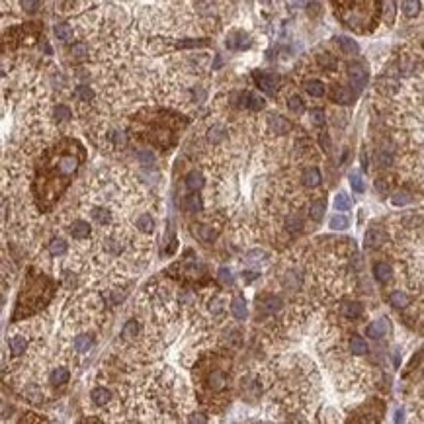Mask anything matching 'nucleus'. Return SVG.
<instances>
[{
  "label": "nucleus",
  "instance_id": "nucleus-1",
  "mask_svg": "<svg viewBox=\"0 0 424 424\" xmlns=\"http://www.w3.org/2000/svg\"><path fill=\"white\" fill-rule=\"evenodd\" d=\"M254 80L258 88L266 92V94H276V90L279 86V76L278 74H272V73H254Z\"/></svg>",
  "mask_w": 424,
  "mask_h": 424
},
{
  "label": "nucleus",
  "instance_id": "nucleus-2",
  "mask_svg": "<svg viewBox=\"0 0 424 424\" xmlns=\"http://www.w3.org/2000/svg\"><path fill=\"white\" fill-rule=\"evenodd\" d=\"M348 78H350L352 86L360 92L367 84V71L360 63H350L348 65Z\"/></svg>",
  "mask_w": 424,
  "mask_h": 424
},
{
  "label": "nucleus",
  "instance_id": "nucleus-3",
  "mask_svg": "<svg viewBox=\"0 0 424 424\" xmlns=\"http://www.w3.org/2000/svg\"><path fill=\"white\" fill-rule=\"evenodd\" d=\"M266 127L270 129V133H276V135H286L292 131V123L279 114H270L266 119Z\"/></svg>",
  "mask_w": 424,
  "mask_h": 424
},
{
  "label": "nucleus",
  "instance_id": "nucleus-4",
  "mask_svg": "<svg viewBox=\"0 0 424 424\" xmlns=\"http://www.w3.org/2000/svg\"><path fill=\"white\" fill-rule=\"evenodd\" d=\"M389 331H391V324H389V321H387V319L373 321L366 328V333H367V337H369V338H383V337H387V335H389Z\"/></svg>",
  "mask_w": 424,
  "mask_h": 424
},
{
  "label": "nucleus",
  "instance_id": "nucleus-5",
  "mask_svg": "<svg viewBox=\"0 0 424 424\" xmlns=\"http://www.w3.org/2000/svg\"><path fill=\"white\" fill-rule=\"evenodd\" d=\"M28 337L26 335H12V337L8 338V348H10V352H12V356H22V354H26V350H28Z\"/></svg>",
  "mask_w": 424,
  "mask_h": 424
},
{
  "label": "nucleus",
  "instance_id": "nucleus-6",
  "mask_svg": "<svg viewBox=\"0 0 424 424\" xmlns=\"http://www.w3.org/2000/svg\"><path fill=\"white\" fill-rule=\"evenodd\" d=\"M90 399H92V403H94L96 407H106V405L112 403V391H110L108 387L98 385V387H94V389L90 391Z\"/></svg>",
  "mask_w": 424,
  "mask_h": 424
},
{
  "label": "nucleus",
  "instance_id": "nucleus-7",
  "mask_svg": "<svg viewBox=\"0 0 424 424\" xmlns=\"http://www.w3.org/2000/svg\"><path fill=\"white\" fill-rule=\"evenodd\" d=\"M207 141L211 143V145H219V143H223L227 137H229V131H227V127L225 125H221V123H213L209 129H207Z\"/></svg>",
  "mask_w": 424,
  "mask_h": 424
},
{
  "label": "nucleus",
  "instance_id": "nucleus-8",
  "mask_svg": "<svg viewBox=\"0 0 424 424\" xmlns=\"http://www.w3.org/2000/svg\"><path fill=\"white\" fill-rule=\"evenodd\" d=\"M90 217L96 221L100 227H110L112 225V211L108 209V207H102V205H98V207H92V211H90Z\"/></svg>",
  "mask_w": 424,
  "mask_h": 424
},
{
  "label": "nucleus",
  "instance_id": "nucleus-9",
  "mask_svg": "<svg viewBox=\"0 0 424 424\" xmlns=\"http://www.w3.org/2000/svg\"><path fill=\"white\" fill-rule=\"evenodd\" d=\"M250 45V37L249 33H245V31H234V33H231L229 35V39H227V47L229 49H247Z\"/></svg>",
  "mask_w": 424,
  "mask_h": 424
},
{
  "label": "nucleus",
  "instance_id": "nucleus-10",
  "mask_svg": "<svg viewBox=\"0 0 424 424\" xmlns=\"http://www.w3.org/2000/svg\"><path fill=\"white\" fill-rule=\"evenodd\" d=\"M90 233H92V227H90L88 221H82V219L73 221V225H71V237H73V239H76V241L88 239Z\"/></svg>",
  "mask_w": 424,
  "mask_h": 424
},
{
  "label": "nucleus",
  "instance_id": "nucleus-11",
  "mask_svg": "<svg viewBox=\"0 0 424 424\" xmlns=\"http://www.w3.org/2000/svg\"><path fill=\"white\" fill-rule=\"evenodd\" d=\"M301 180H303V186H307V188H317V186L321 184L322 176H321V172H319V168H315V166H309V168H305V170H303V174H301Z\"/></svg>",
  "mask_w": 424,
  "mask_h": 424
},
{
  "label": "nucleus",
  "instance_id": "nucleus-12",
  "mask_svg": "<svg viewBox=\"0 0 424 424\" xmlns=\"http://www.w3.org/2000/svg\"><path fill=\"white\" fill-rule=\"evenodd\" d=\"M281 307V299L276 295H264L262 301H258V311L262 309L264 313H276Z\"/></svg>",
  "mask_w": 424,
  "mask_h": 424
},
{
  "label": "nucleus",
  "instance_id": "nucleus-13",
  "mask_svg": "<svg viewBox=\"0 0 424 424\" xmlns=\"http://www.w3.org/2000/svg\"><path fill=\"white\" fill-rule=\"evenodd\" d=\"M231 313L237 321H245L247 319V303H245V297L243 295H237L231 301Z\"/></svg>",
  "mask_w": 424,
  "mask_h": 424
},
{
  "label": "nucleus",
  "instance_id": "nucleus-14",
  "mask_svg": "<svg viewBox=\"0 0 424 424\" xmlns=\"http://www.w3.org/2000/svg\"><path fill=\"white\" fill-rule=\"evenodd\" d=\"M373 276L380 284H387L389 279L393 278V270L387 262H378L373 266Z\"/></svg>",
  "mask_w": 424,
  "mask_h": 424
},
{
  "label": "nucleus",
  "instance_id": "nucleus-15",
  "mask_svg": "<svg viewBox=\"0 0 424 424\" xmlns=\"http://www.w3.org/2000/svg\"><path fill=\"white\" fill-rule=\"evenodd\" d=\"M387 241V234H385V231H381V229H369L366 233V247L367 249H375V247H380V245H383Z\"/></svg>",
  "mask_w": 424,
  "mask_h": 424
},
{
  "label": "nucleus",
  "instance_id": "nucleus-16",
  "mask_svg": "<svg viewBox=\"0 0 424 424\" xmlns=\"http://www.w3.org/2000/svg\"><path fill=\"white\" fill-rule=\"evenodd\" d=\"M331 98H333V102H337V104H352L354 94H352V90H348L346 86H335L333 88V92H331Z\"/></svg>",
  "mask_w": 424,
  "mask_h": 424
},
{
  "label": "nucleus",
  "instance_id": "nucleus-17",
  "mask_svg": "<svg viewBox=\"0 0 424 424\" xmlns=\"http://www.w3.org/2000/svg\"><path fill=\"white\" fill-rule=\"evenodd\" d=\"M243 106H245L247 110H252V112H260L264 106H266V102H264V98L256 96V94L245 92V94H243Z\"/></svg>",
  "mask_w": 424,
  "mask_h": 424
},
{
  "label": "nucleus",
  "instance_id": "nucleus-18",
  "mask_svg": "<svg viewBox=\"0 0 424 424\" xmlns=\"http://www.w3.org/2000/svg\"><path fill=\"white\" fill-rule=\"evenodd\" d=\"M324 211H326V202L322 198L321 200H315V202H311V207H309V217L315 223H319L324 217Z\"/></svg>",
  "mask_w": 424,
  "mask_h": 424
},
{
  "label": "nucleus",
  "instance_id": "nucleus-19",
  "mask_svg": "<svg viewBox=\"0 0 424 424\" xmlns=\"http://www.w3.org/2000/svg\"><path fill=\"white\" fill-rule=\"evenodd\" d=\"M71 380V371L67 369V367H55L53 371H51V375H49V383L51 385H65L67 381Z\"/></svg>",
  "mask_w": 424,
  "mask_h": 424
},
{
  "label": "nucleus",
  "instance_id": "nucleus-20",
  "mask_svg": "<svg viewBox=\"0 0 424 424\" xmlns=\"http://www.w3.org/2000/svg\"><path fill=\"white\" fill-rule=\"evenodd\" d=\"M53 33H55V37H57V39H61V41H71V39H73V35H74L73 26H71V24H67V22L55 24V28H53Z\"/></svg>",
  "mask_w": 424,
  "mask_h": 424
},
{
  "label": "nucleus",
  "instance_id": "nucleus-21",
  "mask_svg": "<svg viewBox=\"0 0 424 424\" xmlns=\"http://www.w3.org/2000/svg\"><path fill=\"white\" fill-rule=\"evenodd\" d=\"M337 45L340 47V51H342V53H346V55H356V53L360 51L358 43H356L354 39H350V37H346V35H340V37H337Z\"/></svg>",
  "mask_w": 424,
  "mask_h": 424
},
{
  "label": "nucleus",
  "instance_id": "nucleus-22",
  "mask_svg": "<svg viewBox=\"0 0 424 424\" xmlns=\"http://www.w3.org/2000/svg\"><path fill=\"white\" fill-rule=\"evenodd\" d=\"M362 313H364V305L358 301H350V303L342 305V315L346 319H358V317H362Z\"/></svg>",
  "mask_w": 424,
  "mask_h": 424
},
{
  "label": "nucleus",
  "instance_id": "nucleus-23",
  "mask_svg": "<svg viewBox=\"0 0 424 424\" xmlns=\"http://www.w3.org/2000/svg\"><path fill=\"white\" fill-rule=\"evenodd\" d=\"M389 303H391L393 307H397V309H405L410 303V297L405 292H401V290H395V292L389 293Z\"/></svg>",
  "mask_w": 424,
  "mask_h": 424
},
{
  "label": "nucleus",
  "instance_id": "nucleus-24",
  "mask_svg": "<svg viewBox=\"0 0 424 424\" xmlns=\"http://www.w3.org/2000/svg\"><path fill=\"white\" fill-rule=\"evenodd\" d=\"M94 346V337L92 335H78L74 338V350L80 354H86Z\"/></svg>",
  "mask_w": 424,
  "mask_h": 424
},
{
  "label": "nucleus",
  "instance_id": "nucleus-25",
  "mask_svg": "<svg viewBox=\"0 0 424 424\" xmlns=\"http://www.w3.org/2000/svg\"><path fill=\"white\" fill-rule=\"evenodd\" d=\"M350 352L352 354H356V356H364V354L369 352V346H367V342L362 337L354 335V337L350 338Z\"/></svg>",
  "mask_w": 424,
  "mask_h": 424
},
{
  "label": "nucleus",
  "instance_id": "nucleus-26",
  "mask_svg": "<svg viewBox=\"0 0 424 424\" xmlns=\"http://www.w3.org/2000/svg\"><path fill=\"white\" fill-rule=\"evenodd\" d=\"M137 229L141 231V233H153L155 231V219L151 217V213H141L139 217H137Z\"/></svg>",
  "mask_w": 424,
  "mask_h": 424
},
{
  "label": "nucleus",
  "instance_id": "nucleus-27",
  "mask_svg": "<svg viewBox=\"0 0 424 424\" xmlns=\"http://www.w3.org/2000/svg\"><path fill=\"white\" fill-rule=\"evenodd\" d=\"M422 10L420 0H403V14L407 18H416Z\"/></svg>",
  "mask_w": 424,
  "mask_h": 424
},
{
  "label": "nucleus",
  "instance_id": "nucleus-28",
  "mask_svg": "<svg viewBox=\"0 0 424 424\" xmlns=\"http://www.w3.org/2000/svg\"><path fill=\"white\" fill-rule=\"evenodd\" d=\"M305 92L309 96H313V98H321V96H324V84L321 80H307L305 82Z\"/></svg>",
  "mask_w": 424,
  "mask_h": 424
},
{
  "label": "nucleus",
  "instance_id": "nucleus-29",
  "mask_svg": "<svg viewBox=\"0 0 424 424\" xmlns=\"http://www.w3.org/2000/svg\"><path fill=\"white\" fill-rule=\"evenodd\" d=\"M204 186V176L198 170H192L190 174L186 176V188L188 190H200Z\"/></svg>",
  "mask_w": 424,
  "mask_h": 424
},
{
  "label": "nucleus",
  "instance_id": "nucleus-30",
  "mask_svg": "<svg viewBox=\"0 0 424 424\" xmlns=\"http://www.w3.org/2000/svg\"><path fill=\"white\" fill-rule=\"evenodd\" d=\"M137 335H139V322L135 321V319H129V321L125 322L123 331H121V337H123V340H135Z\"/></svg>",
  "mask_w": 424,
  "mask_h": 424
},
{
  "label": "nucleus",
  "instance_id": "nucleus-31",
  "mask_svg": "<svg viewBox=\"0 0 424 424\" xmlns=\"http://www.w3.org/2000/svg\"><path fill=\"white\" fill-rule=\"evenodd\" d=\"M184 205H186V209H188V211H192V213H200V211L204 209L202 198H200V196H196V194H190V196H186V200H184Z\"/></svg>",
  "mask_w": 424,
  "mask_h": 424
},
{
  "label": "nucleus",
  "instance_id": "nucleus-32",
  "mask_svg": "<svg viewBox=\"0 0 424 424\" xmlns=\"http://www.w3.org/2000/svg\"><path fill=\"white\" fill-rule=\"evenodd\" d=\"M53 117H55V121H57V123H63V121H69V119L73 117V112H71V108H69V106H65V104H57V108L53 110Z\"/></svg>",
  "mask_w": 424,
  "mask_h": 424
},
{
  "label": "nucleus",
  "instance_id": "nucleus-33",
  "mask_svg": "<svg viewBox=\"0 0 424 424\" xmlns=\"http://www.w3.org/2000/svg\"><path fill=\"white\" fill-rule=\"evenodd\" d=\"M67 243L63 241V239H53L51 243H49V254L51 256H63L65 252H67Z\"/></svg>",
  "mask_w": 424,
  "mask_h": 424
},
{
  "label": "nucleus",
  "instance_id": "nucleus-34",
  "mask_svg": "<svg viewBox=\"0 0 424 424\" xmlns=\"http://www.w3.org/2000/svg\"><path fill=\"white\" fill-rule=\"evenodd\" d=\"M74 96H76L80 102H92L94 92H92V88L86 86V84H80V86L74 88Z\"/></svg>",
  "mask_w": 424,
  "mask_h": 424
},
{
  "label": "nucleus",
  "instance_id": "nucleus-35",
  "mask_svg": "<svg viewBox=\"0 0 424 424\" xmlns=\"http://www.w3.org/2000/svg\"><path fill=\"white\" fill-rule=\"evenodd\" d=\"M335 207H337L338 211H348L352 207V200L348 194H344V192H340V194H337V198H335Z\"/></svg>",
  "mask_w": 424,
  "mask_h": 424
},
{
  "label": "nucleus",
  "instance_id": "nucleus-36",
  "mask_svg": "<svg viewBox=\"0 0 424 424\" xmlns=\"http://www.w3.org/2000/svg\"><path fill=\"white\" fill-rule=\"evenodd\" d=\"M348 227H350V221H348L346 215H333V217H331V229H335V231H344V229H348Z\"/></svg>",
  "mask_w": 424,
  "mask_h": 424
},
{
  "label": "nucleus",
  "instance_id": "nucleus-37",
  "mask_svg": "<svg viewBox=\"0 0 424 424\" xmlns=\"http://www.w3.org/2000/svg\"><path fill=\"white\" fill-rule=\"evenodd\" d=\"M412 200V196H410L407 190H399L395 192L393 196H391V204L397 205V207H401V205H407Z\"/></svg>",
  "mask_w": 424,
  "mask_h": 424
},
{
  "label": "nucleus",
  "instance_id": "nucleus-38",
  "mask_svg": "<svg viewBox=\"0 0 424 424\" xmlns=\"http://www.w3.org/2000/svg\"><path fill=\"white\" fill-rule=\"evenodd\" d=\"M288 108L292 110L293 114H303V110H305V104H303V100H301L297 94H292V96L288 98Z\"/></svg>",
  "mask_w": 424,
  "mask_h": 424
},
{
  "label": "nucleus",
  "instance_id": "nucleus-39",
  "mask_svg": "<svg viewBox=\"0 0 424 424\" xmlns=\"http://www.w3.org/2000/svg\"><path fill=\"white\" fill-rule=\"evenodd\" d=\"M309 117H311V123H313V125H317V127H322V125H324V121H326V116H324V112H322L321 108L311 110V112H309Z\"/></svg>",
  "mask_w": 424,
  "mask_h": 424
},
{
  "label": "nucleus",
  "instance_id": "nucleus-40",
  "mask_svg": "<svg viewBox=\"0 0 424 424\" xmlns=\"http://www.w3.org/2000/svg\"><path fill=\"white\" fill-rule=\"evenodd\" d=\"M20 2H22V10L28 12V14L37 12L39 6H41V0H20Z\"/></svg>",
  "mask_w": 424,
  "mask_h": 424
},
{
  "label": "nucleus",
  "instance_id": "nucleus-41",
  "mask_svg": "<svg viewBox=\"0 0 424 424\" xmlns=\"http://www.w3.org/2000/svg\"><path fill=\"white\" fill-rule=\"evenodd\" d=\"M350 184H352V190L358 192V194H362V192L366 190V184H364V180H362V176L360 174H350Z\"/></svg>",
  "mask_w": 424,
  "mask_h": 424
},
{
  "label": "nucleus",
  "instance_id": "nucleus-42",
  "mask_svg": "<svg viewBox=\"0 0 424 424\" xmlns=\"http://www.w3.org/2000/svg\"><path fill=\"white\" fill-rule=\"evenodd\" d=\"M137 161L141 162V164H145V166H149V164L155 162V155H153L149 149H143V151L137 153Z\"/></svg>",
  "mask_w": 424,
  "mask_h": 424
},
{
  "label": "nucleus",
  "instance_id": "nucleus-43",
  "mask_svg": "<svg viewBox=\"0 0 424 424\" xmlns=\"http://www.w3.org/2000/svg\"><path fill=\"white\" fill-rule=\"evenodd\" d=\"M286 225H288V229H290L292 233H295V231H299V229L303 227V221H301L299 215H292V217H288Z\"/></svg>",
  "mask_w": 424,
  "mask_h": 424
},
{
  "label": "nucleus",
  "instance_id": "nucleus-44",
  "mask_svg": "<svg viewBox=\"0 0 424 424\" xmlns=\"http://www.w3.org/2000/svg\"><path fill=\"white\" fill-rule=\"evenodd\" d=\"M393 18H395V2L393 0H385V22L393 24Z\"/></svg>",
  "mask_w": 424,
  "mask_h": 424
},
{
  "label": "nucleus",
  "instance_id": "nucleus-45",
  "mask_svg": "<svg viewBox=\"0 0 424 424\" xmlns=\"http://www.w3.org/2000/svg\"><path fill=\"white\" fill-rule=\"evenodd\" d=\"M200 237H202L204 241H213V237H215L213 227H209V225H200Z\"/></svg>",
  "mask_w": 424,
  "mask_h": 424
},
{
  "label": "nucleus",
  "instance_id": "nucleus-46",
  "mask_svg": "<svg viewBox=\"0 0 424 424\" xmlns=\"http://www.w3.org/2000/svg\"><path fill=\"white\" fill-rule=\"evenodd\" d=\"M319 61H321L322 67H328V69H335V67H337V61H335V57H333V55H328V53H322L321 57H319Z\"/></svg>",
  "mask_w": 424,
  "mask_h": 424
},
{
  "label": "nucleus",
  "instance_id": "nucleus-47",
  "mask_svg": "<svg viewBox=\"0 0 424 424\" xmlns=\"http://www.w3.org/2000/svg\"><path fill=\"white\" fill-rule=\"evenodd\" d=\"M219 278H221V281H225V284H231V281H233V276H231V272H229L227 268H221Z\"/></svg>",
  "mask_w": 424,
  "mask_h": 424
},
{
  "label": "nucleus",
  "instance_id": "nucleus-48",
  "mask_svg": "<svg viewBox=\"0 0 424 424\" xmlns=\"http://www.w3.org/2000/svg\"><path fill=\"white\" fill-rule=\"evenodd\" d=\"M375 188H378L381 194H387V192H389V184H387L383 178H380V180H375Z\"/></svg>",
  "mask_w": 424,
  "mask_h": 424
},
{
  "label": "nucleus",
  "instance_id": "nucleus-49",
  "mask_svg": "<svg viewBox=\"0 0 424 424\" xmlns=\"http://www.w3.org/2000/svg\"><path fill=\"white\" fill-rule=\"evenodd\" d=\"M256 276H258V274H254V272H245V274H243V279H245V281H250V279H254Z\"/></svg>",
  "mask_w": 424,
  "mask_h": 424
},
{
  "label": "nucleus",
  "instance_id": "nucleus-50",
  "mask_svg": "<svg viewBox=\"0 0 424 424\" xmlns=\"http://www.w3.org/2000/svg\"><path fill=\"white\" fill-rule=\"evenodd\" d=\"M321 145L324 147V151H328V135H324V133H322L321 135Z\"/></svg>",
  "mask_w": 424,
  "mask_h": 424
},
{
  "label": "nucleus",
  "instance_id": "nucleus-51",
  "mask_svg": "<svg viewBox=\"0 0 424 424\" xmlns=\"http://www.w3.org/2000/svg\"><path fill=\"white\" fill-rule=\"evenodd\" d=\"M188 420H190V422H205L207 418H205V416H190Z\"/></svg>",
  "mask_w": 424,
  "mask_h": 424
},
{
  "label": "nucleus",
  "instance_id": "nucleus-52",
  "mask_svg": "<svg viewBox=\"0 0 424 424\" xmlns=\"http://www.w3.org/2000/svg\"><path fill=\"white\" fill-rule=\"evenodd\" d=\"M405 416H403V410H397V416H395V422H401Z\"/></svg>",
  "mask_w": 424,
  "mask_h": 424
},
{
  "label": "nucleus",
  "instance_id": "nucleus-53",
  "mask_svg": "<svg viewBox=\"0 0 424 424\" xmlns=\"http://www.w3.org/2000/svg\"><path fill=\"white\" fill-rule=\"evenodd\" d=\"M422 47H424V41H422Z\"/></svg>",
  "mask_w": 424,
  "mask_h": 424
}]
</instances>
